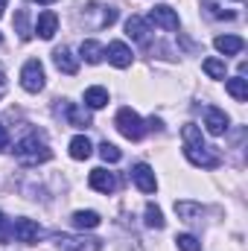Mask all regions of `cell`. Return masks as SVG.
I'll list each match as a JSON object with an SVG mask.
<instances>
[{
  "label": "cell",
  "mask_w": 248,
  "mask_h": 251,
  "mask_svg": "<svg viewBox=\"0 0 248 251\" xmlns=\"http://www.w3.org/2000/svg\"><path fill=\"white\" fill-rule=\"evenodd\" d=\"M181 137H184V158L193 167H201V170H216V167H219V155L204 143L198 126L187 123L184 128H181Z\"/></svg>",
  "instance_id": "6da1fadb"
},
{
  "label": "cell",
  "mask_w": 248,
  "mask_h": 251,
  "mask_svg": "<svg viewBox=\"0 0 248 251\" xmlns=\"http://www.w3.org/2000/svg\"><path fill=\"white\" fill-rule=\"evenodd\" d=\"M15 158H18L24 167H38V164L50 161L53 152H50V146H47L38 134H26L24 140L15 143Z\"/></svg>",
  "instance_id": "7a4b0ae2"
},
{
  "label": "cell",
  "mask_w": 248,
  "mask_h": 251,
  "mask_svg": "<svg viewBox=\"0 0 248 251\" xmlns=\"http://www.w3.org/2000/svg\"><path fill=\"white\" fill-rule=\"evenodd\" d=\"M82 21L91 29H105L117 21V6H102V3H88L82 12Z\"/></svg>",
  "instance_id": "3957f363"
},
{
  "label": "cell",
  "mask_w": 248,
  "mask_h": 251,
  "mask_svg": "<svg viewBox=\"0 0 248 251\" xmlns=\"http://www.w3.org/2000/svg\"><path fill=\"white\" fill-rule=\"evenodd\" d=\"M114 126H117V131H120L123 137H128V140H140L143 131H146V126H143V120H140V114L131 111V108H120Z\"/></svg>",
  "instance_id": "277c9868"
},
{
  "label": "cell",
  "mask_w": 248,
  "mask_h": 251,
  "mask_svg": "<svg viewBox=\"0 0 248 251\" xmlns=\"http://www.w3.org/2000/svg\"><path fill=\"white\" fill-rule=\"evenodd\" d=\"M21 85L29 94H38L44 88V64L38 62V59H29V62L21 67Z\"/></svg>",
  "instance_id": "5b68a950"
},
{
  "label": "cell",
  "mask_w": 248,
  "mask_h": 251,
  "mask_svg": "<svg viewBox=\"0 0 248 251\" xmlns=\"http://www.w3.org/2000/svg\"><path fill=\"white\" fill-rule=\"evenodd\" d=\"M56 246L62 251H102V240L97 237H56Z\"/></svg>",
  "instance_id": "8992f818"
},
{
  "label": "cell",
  "mask_w": 248,
  "mask_h": 251,
  "mask_svg": "<svg viewBox=\"0 0 248 251\" xmlns=\"http://www.w3.org/2000/svg\"><path fill=\"white\" fill-rule=\"evenodd\" d=\"M12 237H15L18 243L29 246V243H35V240L41 237V228H38V222H32V219H15V222H12Z\"/></svg>",
  "instance_id": "52a82bcc"
},
{
  "label": "cell",
  "mask_w": 248,
  "mask_h": 251,
  "mask_svg": "<svg viewBox=\"0 0 248 251\" xmlns=\"http://www.w3.org/2000/svg\"><path fill=\"white\" fill-rule=\"evenodd\" d=\"M88 184H91V190H97V193H105V196H111V193L117 190V178H114V173H108V170L97 167V170H91V176H88Z\"/></svg>",
  "instance_id": "ba28073f"
},
{
  "label": "cell",
  "mask_w": 248,
  "mask_h": 251,
  "mask_svg": "<svg viewBox=\"0 0 248 251\" xmlns=\"http://www.w3.org/2000/svg\"><path fill=\"white\" fill-rule=\"evenodd\" d=\"M131 181L137 184L140 193H155V187H158V178H155L149 164H134L131 167Z\"/></svg>",
  "instance_id": "9c48e42d"
},
{
  "label": "cell",
  "mask_w": 248,
  "mask_h": 251,
  "mask_svg": "<svg viewBox=\"0 0 248 251\" xmlns=\"http://www.w3.org/2000/svg\"><path fill=\"white\" fill-rule=\"evenodd\" d=\"M228 3H246V0H201V6L207 9V15L210 18H216V21H234L237 18V12L234 9H228Z\"/></svg>",
  "instance_id": "30bf717a"
},
{
  "label": "cell",
  "mask_w": 248,
  "mask_h": 251,
  "mask_svg": "<svg viewBox=\"0 0 248 251\" xmlns=\"http://www.w3.org/2000/svg\"><path fill=\"white\" fill-rule=\"evenodd\" d=\"M149 21L152 24H158V26H164V29H170V32H175L178 29V15H175V9H170V6H155L152 12H149Z\"/></svg>",
  "instance_id": "8fae6325"
},
{
  "label": "cell",
  "mask_w": 248,
  "mask_h": 251,
  "mask_svg": "<svg viewBox=\"0 0 248 251\" xmlns=\"http://www.w3.org/2000/svg\"><path fill=\"white\" fill-rule=\"evenodd\" d=\"M204 126H207L210 134L219 137V134L228 131V114H225L222 108H213V105H210V108H204Z\"/></svg>",
  "instance_id": "7c38bea8"
},
{
  "label": "cell",
  "mask_w": 248,
  "mask_h": 251,
  "mask_svg": "<svg viewBox=\"0 0 248 251\" xmlns=\"http://www.w3.org/2000/svg\"><path fill=\"white\" fill-rule=\"evenodd\" d=\"M56 29H59V18H56V12H41L38 15V21H35V32H38V38H44V41H50L53 35H56Z\"/></svg>",
  "instance_id": "4fadbf2b"
},
{
  "label": "cell",
  "mask_w": 248,
  "mask_h": 251,
  "mask_svg": "<svg viewBox=\"0 0 248 251\" xmlns=\"http://www.w3.org/2000/svg\"><path fill=\"white\" fill-rule=\"evenodd\" d=\"M105 56H108V62L114 64V67H128L131 64V50H128L125 41H111L108 50H105Z\"/></svg>",
  "instance_id": "5bb4252c"
},
{
  "label": "cell",
  "mask_w": 248,
  "mask_h": 251,
  "mask_svg": "<svg viewBox=\"0 0 248 251\" xmlns=\"http://www.w3.org/2000/svg\"><path fill=\"white\" fill-rule=\"evenodd\" d=\"M125 35H128V38H134L137 44H149V24H146L143 18L131 15V18L125 21Z\"/></svg>",
  "instance_id": "9a60e30c"
},
{
  "label": "cell",
  "mask_w": 248,
  "mask_h": 251,
  "mask_svg": "<svg viewBox=\"0 0 248 251\" xmlns=\"http://www.w3.org/2000/svg\"><path fill=\"white\" fill-rule=\"evenodd\" d=\"M213 47H216L222 56H237V53L246 50V41H243L240 35H219V38L213 41Z\"/></svg>",
  "instance_id": "2e32d148"
},
{
  "label": "cell",
  "mask_w": 248,
  "mask_h": 251,
  "mask_svg": "<svg viewBox=\"0 0 248 251\" xmlns=\"http://www.w3.org/2000/svg\"><path fill=\"white\" fill-rule=\"evenodd\" d=\"M79 56H82L88 64H99L102 59H105V47H102L99 41L88 38V41H82V44H79Z\"/></svg>",
  "instance_id": "e0dca14e"
},
{
  "label": "cell",
  "mask_w": 248,
  "mask_h": 251,
  "mask_svg": "<svg viewBox=\"0 0 248 251\" xmlns=\"http://www.w3.org/2000/svg\"><path fill=\"white\" fill-rule=\"evenodd\" d=\"M91 152H94V143H91L85 134H76V137L70 140V158H73V161H88Z\"/></svg>",
  "instance_id": "ac0fdd59"
},
{
  "label": "cell",
  "mask_w": 248,
  "mask_h": 251,
  "mask_svg": "<svg viewBox=\"0 0 248 251\" xmlns=\"http://www.w3.org/2000/svg\"><path fill=\"white\" fill-rule=\"evenodd\" d=\"M64 120H67L70 126H76V128H88V126H91L88 111H85V108H79L76 102H67V105H64Z\"/></svg>",
  "instance_id": "d6986e66"
},
{
  "label": "cell",
  "mask_w": 248,
  "mask_h": 251,
  "mask_svg": "<svg viewBox=\"0 0 248 251\" xmlns=\"http://www.w3.org/2000/svg\"><path fill=\"white\" fill-rule=\"evenodd\" d=\"M53 62H56V67H59L62 73H67V76H73V73L79 70V62L73 59V53H70L67 47H59V50L53 53Z\"/></svg>",
  "instance_id": "ffe728a7"
},
{
  "label": "cell",
  "mask_w": 248,
  "mask_h": 251,
  "mask_svg": "<svg viewBox=\"0 0 248 251\" xmlns=\"http://www.w3.org/2000/svg\"><path fill=\"white\" fill-rule=\"evenodd\" d=\"M73 225H76L79 231H91V228L99 225V213H97V210H76V213H73Z\"/></svg>",
  "instance_id": "44dd1931"
},
{
  "label": "cell",
  "mask_w": 248,
  "mask_h": 251,
  "mask_svg": "<svg viewBox=\"0 0 248 251\" xmlns=\"http://www.w3.org/2000/svg\"><path fill=\"white\" fill-rule=\"evenodd\" d=\"M175 213H178L184 222H196V219L204 213V207H201L198 201H175Z\"/></svg>",
  "instance_id": "7402d4cb"
},
{
  "label": "cell",
  "mask_w": 248,
  "mask_h": 251,
  "mask_svg": "<svg viewBox=\"0 0 248 251\" xmlns=\"http://www.w3.org/2000/svg\"><path fill=\"white\" fill-rule=\"evenodd\" d=\"M225 91L237 100V102H246L248 100V82L243 79V76H234V79H228L225 82Z\"/></svg>",
  "instance_id": "603a6c76"
},
{
  "label": "cell",
  "mask_w": 248,
  "mask_h": 251,
  "mask_svg": "<svg viewBox=\"0 0 248 251\" xmlns=\"http://www.w3.org/2000/svg\"><path fill=\"white\" fill-rule=\"evenodd\" d=\"M105 102H108V91H105V88L94 85V88L85 91V105H88V108H102Z\"/></svg>",
  "instance_id": "cb8c5ba5"
},
{
  "label": "cell",
  "mask_w": 248,
  "mask_h": 251,
  "mask_svg": "<svg viewBox=\"0 0 248 251\" xmlns=\"http://www.w3.org/2000/svg\"><path fill=\"white\" fill-rule=\"evenodd\" d=\"M201 70L210 76V79H225V73H228V67L222 59H204L201 62Z\"/></svg>",
  "instance_id": "d4e9b609"
},
{
  "label": "cell",
  "mask_w": 248,
  "mask_h": 251,
  "mask_svg": "<svg viewBox=\"0 0 248 251\" xmlns=\"http://www.w3.org/2000/svg\"><path fill=\"white\" fill-rule=\"evenodd\" d=\"M99 158H102L105 164H117V161L123 158V152H120L114 143H108V140H105V143H99Z\"/></svg>",
  "instance_id": "484cf974"
},
{
  "label": "cell",
  "mask_w": 248,
  "mask_h": 251,
  "mask_svg": "<svg viewBox=\"0 0 248 251\" xmlns=\"http://www.w3.org/2000/svg\"><path fill=\"white\" fill-rule=\"evenodd\" d=\"M146 225L149 228H164V213L155 204H146Z\"/></svg>",
  "instance_id": "4316f807"
},
{
  "label": "cell",
  "mask_w": 248,
  "mask_h": 251,
  "mask_svg": "<svg viewBox=\"0 0 248 251\" xmlns=\"http://www.w3.org/2000/svg\"><path fill=\"white\" fill-rule=\"evenodd\" d=\"M175 246L181 251H201V243H198L193 234H178V237H175Z\"/></svg>",
  "instance_id": "83f0119b"
},
{
  "label": "cell",
  "mask_w": 248,
  "mask_h": 251,
  "mask_svg": "<svg viewBox=\"0 0 248 251\" xmlns=\"http://www.w3.org/2000/svg\"><path fill=\"white\" fill-rule=\"evenodd\" d=\"M15 29L21 32V38H24V41L29 38V18H26V9H21V12L15 15Z\"/></svg>",
  "instance_id": "f1b7e54d"
},
{
  "label": "cell",
  "mask_w": 248,
  "mask_h": 251,
  "mask_svg": "<svg viewBox=\"0 0 248 251\" xmlns=\"http://www.w3.org/2000/svg\"><path fill=\"white\" fill-rule=\"evenodd\" d=\"M9 240H12V222L0 213V246H6Z\"/></svg>",
  "instance_id": "f546056e"
},
{
  "label": "cell",
  "mask_w": 248,
  "mask_h": 251,
  "mask_svg": "<svg viewBox=\"0 0 248 251\" xmlns=\"http://www.w3.org/2000/svg\"><path fill=\"white\" fill-rule=\"evenodd\" d=\"M9 149V131H6V126L0 123V152H6Z\"/></svg>",
  "instance_id": "4dcf8cb0"
},
{
  "label": "cell",
  "mask_w": 248,
  "mask_h": 251,
  "mask_svg": "<svg viewBox=\"0 0 248 251\" xmlns=\"http://www.w3.org/2000/svg\"><path fill=\"white\" fill-rule=\"evenodd\" d=\"M149 128H152V131H161V128H164V123H161L158 117H152V120H149Z\"/></svg>",
  "instance_id": "1f68e13d"
},
{
  "label": "cell",
  "mask_w": 248,
  "mask_h": 251,
  "mask_svg": "<svg viewBox=\"0 0 248 251\" xmlns=\"http://www.w3.org/2000/svg\"><path fill=\"white\" fill-rule=\"evenodd\" d=\"M6 94V79H3V70H0V97Z\"/></svg>",
  "instance_id": "d6a6232c"
},
{
  "label": "cell",
  "mask_w": 248,
  "mask_h": 251,
  "mask_svg": "<svg viewBox=\"0 0 248 251\" xmlns=\"http://www.w3.org/2000/svg\"><path fill=\"white\" fill-rule=\"evenodd\" d=\"M6 3H9V0H0V15H3V9H6Z\"/></svg>",
  "instance_id": "836d02e7"
},
{
  "label": "cell",
  "mask_w": 248,
  "mask_h": 251,
  "mask_svg": "<svg viewBox=\"0 0 248 251\" xmlns=\"http://www.w3.org/2000/svg\"><path fill=\"white\" fill-rule=\"evenodd\" d=\"M35 3H44V6H47V3H56V0H35Z\"/></svg>",
  "instance_id": "e575fe53"
},
{
  "label": "cell",
  "mask_w": 248,
  "mask_h": 251,
  "mask_svg": "<svg viewBox=\"0 0 248 251\" xmlns=\"http://www.w3.org/2000/svg\"><path fill=\"white\" fill-rule=\"evenodd\" d=\"M0 44H3V35H0Z\"/></svg>",
  "instance_id": "d590c367"
}]
</instances>
